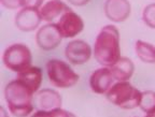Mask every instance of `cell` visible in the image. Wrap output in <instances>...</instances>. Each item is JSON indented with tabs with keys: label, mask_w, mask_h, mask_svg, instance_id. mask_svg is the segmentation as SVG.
Listing matches in <instances>:
<instances>
[{
	"label": "cell",
	"mask_w": 155,
	"mask_h": 117,
	"mask_svg": "<svg viewBox=\"0 0 155 117\" xmlns=\"http://www.w3.org/2000/svg\"><path fill=\"white\" fill-rule=\"evenodd\" d=\"M94 56L104 67H112L121 58L120 32L113 25H107L100 30L95 41Z\"/></svg>",
	"instance_id": "1"
},
{
	"label": "cell",
	"mask_w": 155,
	"mask_h": 117,
	"mask_svg": "<svg viewBox=\"0 0 155 117\" xmlns=\"http://www.w3.org/2000/svg\"><path fill=\"white\" fill-rule=\"evenodd\" d=\"M35 93L23 82L11 81L5 88V98L11 114L16 117H26L34 110Z\"/></svg>",
	"instance_id": "2"
},
{
	"label": "cell",
	"mask_w": 155,
	"mask_h": 117,
	"mask_svg": "<svg viewBox=\"0 0 155 117\" xmlns=\"http://www.w3.org/2000/svg\"><path fill=\"white\" fill-rule=\"evenodd\" d=\"M106 95L112 104L124 110H133L140 105L142 93L134 87L128 81H125L113 84Z\"/></svg>",
	"instance_id": "3"
},
{
	"label": "cell",
	"mask_w": 155,
	"mask_h": 117,
	"mask_svg": "<svg viewBox=\"0 0 155 117\" xmlns=\"http://www.w3.org/2000/svg\"><path fill=\"white\" fill-rule=\"evenodd\" d=\"M46 72L48 80L55 87L68 88L72 87L79 82L80 76L61 59H51L46 64Z\"/></svg>",
	"instance_id": "4"
},
{
	"label": "cell",
	"mask_w": 155,
	"mask_h": 117,
	"mask_svg": "<svg viewBox=\"0 0 155 117\" xmlns=\"http://www.w3.org/2000/svg\"><path fill=\"white\" fill-rule=\"evenodd\" d=\"M2 60L8 69L18 73L31 67L32 57L30 49L27 45L22 43H15L5 49Z\"/></svg>",
	"instance_id": "5"
},
{
	"label": "cell",
	"mask_w": 155,
	"mask_h": 117,
	"mask_svg": "<svg viewBox=\"0 0 155 117\" xmlns=\"http://www.w3.org/2000/svg\"><path fill=\"white\" fill-rule=\"evenodd\" d=\"M63 40L61 31L56 23H48L42 26L36 34V41L43 51H52L61 44Z\"/></svg>",
	"instance_id": "6"
},
{
	"label": "cell",
	"mask_w": 155,
	"mask_h": 117,
	"mask_svg": "<svg viewBox=\"0 0 155 117\" xmlns=\"http://www.w3.org/2000/svg\"><path fill=\"white\" fill-rule=\"evenodd\" d=\"M63 38H73L84 28V23L77 13L68 10L56 22Z\"/></svg>",
	"instance_id": "7"
},
{
	"label": "cell",
	"mask_w": 155,
	"mask_h": 117,
	"mask_svg": "<svg viewBox=\"0 0 155 117\" xmlns=\"http://www.w3.org/2000/svg\"><path fill=\"white\" fill-rule=\"evenodd\" d=\"M65 54L71 64L83 65L90 60L92 56V49L90 44H87L83 40H73L67 44Z\"/></svg>",
	"instance_id": "8"
},
{
	"label": "cell",
	"mask_w": 155,
	"mask_h": 117,
	"mask_svg": "<svg viewBox=\"0 0 155 117\" xmlns=\"http://www.w3.org/2000/svg\"><path fill=\"white\" fill-rule=\"evenodd\" d=\"M42 17L40 11L36 8L24 7L15 16V25L22 31H32L40 25Z\"/></svg>",
	"instance_id": "9"
},
{
	"label": "cell",
	"mask_w": 155,
	"mask_h": 117,
	"mask_svg": "<svg viewBox=\"0 0 155 117\" xmlns=\"http://www.w3.org/2000/svg\"><path fill=\"white\" fill-rule=\"evenodd\" d=\"M131 7L128 0H106L104 14L114 23H122L129 17Z\"/></svg>",
	"instance_id": "10"
},
{
	"label": "cell",
	"mask_w": 155,
	"mask_h": 117,
	"mask_svg": "<svg viewBox=\"0 0 155 117\" xmlns=\"http://www.w3.org/2000/svg\"><path fill=\"white\" fill-rule=\"evenodd\" d=\"M61 95L56 90L46 88L36 93L34 97V104L37 110L41 111H53L55 109L61 107Z\"/></svg>",
	"instance_id": "11"
},
{
	"label": "cell",
	"mask_w": 155,
	"mask_h": 117,
	"mask_svg": "<svg viewBox=\"0 0 155 117\" xmlns=\"http://www.w3.org/2000/svg\"><path fill=\"white\" fill-rule=\"evenodd\" d=\"M113 74L108 68H100L94 71L90 77V86L92 90L98 95H104L113 85Z\"/></svg>",
	"instance_id": "12"
},
{
	"label": "cell",
	"mask_w": 155,
	"mask_h": 117,
	"mask_svg": "<svg viewBox=\"0 0 155 117\" xmlns=\"http://www.w3.org/2000/svg\"><path fill=\"white\" fill-rule=\"evenodd\" d=\"M68 10H70V8H68L61 0H44L42 5L39 8L42 21L48 23L58 21V18Z\"/></svg>",
	"instance_id": "13"
},
{
	"label": "cell",
	"mask_w": 155,
	"mask_h": 117,
	"mask_svg": "<svg viewBox=\"0 0 155 117\" xmlns=\"http://www.w3.org/2000/svg\"><path fill=\"white\" fill-rule=\"evenodd\" d=\"M17 80L23 82L34 93H38L42 83V70L39 67H29L17 73Z\"/></svg>",
	"instance_id": "14"
},
{
	"label": "cell",
	"mask_w": 155,
	"mask_h": 117,
	"mask_svg": "<svg viewBox=\"0 0 155 117\" xmlns=\"http://www.w3.org/2000/svg\"><path fill=\"white\" fill-rule=\"evenodd\" d=\"M114 80L117 82H125L133 76L135 71V65L127 57H121L112 67H110Z\"/></svg>",
	"instance_id": "15"
},
{
	"label": "cell",
	"mask_w": 155,
	"mask_h": 117,
	"mask_svg": "<svg viewBox=\"0 0 155 117\" xmlns=\"http://www.w3.org/2000/svg\"><path fill=\"white\" fill-rule=\"evenodd\" d=\"M136 54L141 61L147 64H155V46L148 42L138 40L136 42Z\"/></svg>",
	"instance_id": "16"
},
{
	"label": "cell",
	"mask_w": 155,
	"mask_h": 117,
	"mask_svg": "<svg viewBox=\"0 0 155 117\" xmlns=\"http://www.w3.org/2000/svg\"><path fill=\"white\" fill-rule=\"evenodd\" d=\"M139 107H140L144 113H147V114L155 112V93L154 91H151V90L143 91L142 96H141V101H140Z\"/></svg>",
	"instance_id": "17"
},
{
	"label": "cell",
	"mask_w": 155,
	"mask_h": 117,
	"mask_svg": "<svg viewBox=\"0 0 155 117\" xmlns=\"http://www.w3.org/2000/svg\"><path fill=\"white\" fill-rule=\"evenodd\" d=\"M142 18L145 25L155 29V3H151L145 7V9L143 10Z\"/></svg>",
	"instance_id": "18"
},
{
	"label": "cell",
	"mask_w": 155,
	"mask_h": 117,
	"mask_svg": "<svg viewBox=\"0 0 155 117\" xmlns=\"http://www.w3.org/2000/svg\"><path fill=\"white\" fill-rule=\"evenodd\" d=\"M1 5L10 10H16L25 7V0H0Z\"/></svg>",
	"instance_id": "19"
},
{
	"label": "cell",
	"mask_w": 155,
	"mask_h": 117,
	"mask_svg": "<svg viewBox=\"0 0 155 117\" xmlns=\"http://www.w3.org/2000/svg\"><path fill=\"white\" fill-rule=\"evenodd\" d=\"M44 0H25V7L29 8H36L39 9L43 3Z\"/></svg>",
	"instance_id": "20"
},
{
	"label": "cell",
	"mask_w": 155,
	"mask_h": 117,
	"mask_svg": "<svg viewBox=\"0 0 155 117\" xmlns=\"http://www.w3.org/2000/svg\"><path fill=\"white\" fill-rule=\"evenodd\" d=\"M31 117H55L52 111H41L38 110L35 114L31 115Z\"/></svg>",
	"instance_id": "21"
},
{
	"label": "cell",
	"mask_w": 155,
	"mask_h": 117,
	"mask_svg": "<svg viewBox=\"0 0 155 117\" xmlns=\"http://www.w3.org/2000/svg\"><path fill=\"white\" fill-rule=\"evenodd\" d=\"M71 5H77V7H82V5H85L90 0H68Z\"/></svg>",
	"instance_id": "22"
},
{
	"label": "cell",
	"mask_w": 155,
	"mask_h": 117,
	"mask_svg": "<svg viewBox=\"0 0 155 117\" xmlns=\"http://www.w3.org/2000/svg\"><path fill=\"white\" fill-rule=\"evenodd\" d=\"M0 115H1V117H9L7 111H5V109L3 106L0 107Z\"/></svg>",
	"instance_id": "23"
},
{
	"label": "cell",
	"mask_w": 155,
	"mask_h": 117,
	"mask_svg": "<svg viewBox=\"0 0 155 117\" xmlns=\"http://www.w3.org/2000/svg\"><path fill=\"white\" fill-rule=\"evenodd\" d=\"M144 117H155V112H152V113H149V114H147Z\"/></svg>",
	"instance_id": "24"
}]
</instances>
